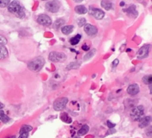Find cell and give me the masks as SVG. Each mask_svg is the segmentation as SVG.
Masks as SVG:
<instances>
[{
    "instance_id": "cell-1",
    "label": "cell",
    "mask_w": 152,
    "mask_h": 138,
    "mask_svg": "<svg viewBox=\"0 0 152 138\" xmlns=\"http://www.w3.org/2000/svg\"><path fill=\"white\" fill-rule=\"evenodd\" d=\"M7 10L10 13L16 15V16L19 19H23L25 16V10L18 1H13L10 2L9 5L7 6Z\"/></svg>"
},
{
    "instance_id": "cell-2",
    "label": "cell",
    "mask_w": 152,
    "mask_h": 138,
    "mask_svg": "<svg viewBox=\"0 0 152 138\" xmlns=\"http://www.w3.org/2000/svg\"><path fill=\"white\" fill-rule=\"evenodd\" d=\"M45 63V61L42 56H37L28 62V68L31 71L38 72L42 68Z\"/></svg>"
},
{
    "instance_id": "cell-3",
    "label": "cell",
    "mask_w": 152,
    "mask_h": 138,
    "mask_svg": "<svg viewBox=\"0 0 152 138\" xmlns=\"http://www.w3.org/2000/svg\"><path fill=\"white\" fill-rule=\"evenodd\" d=\"M48 59L52 62H63L64 61L66 60L67 56L65 53H62V52L52 51L49 53Z\"/></svg>"
},
{
    "instance_id": "cell-4",
    "label": "cell",
    "mask_w": 152,
    "mask_h": 138,
    "mask_svg": "<svg viewBox=\"0 0 152 138\" xmlns=\"http://www.w3.org/2000/svg\"><path fill=\"white\" fill-rule=\"evenodd\" d=\"M131 117L132 118V120H134V121H140V120L142 119V116L144 114V108L142 105H139V106H137L135 108H134L131 111Z\"/></svg>"
},
{
    "instance_id": "cell-5",
    "label": "cell",
    "mask_w": 152,
    "mask_h": 138,
    "mask_svg": "<svg viewBox=\"0 0 152 138\" xmlns=\"http://www.w3.org/2000/svg\"><path fill=\"white\" fill-rule=\"evenodd\" d=\"M68 102V99L67 97H59L56 99L53 102V108L56 111H62L66 107L67 103Z\"/></svg>"
},
{
    "instance_id": "cell-6",
    "label": "cell",
    "mask_w": 152,
    "mask_h": 138,
    "mask_svg": "<svg viewBox=\"0 0 152 138\" xmlns=\"http://www.w3.org/2000/svg\"><path fill=\"white\" fill-rule=\"evenodd\" d=\"M60 3L57 1H48L45 4V8L51 13H56L59 11Z\"/></svg>"
},
{
    "instance_id": "cell-7",
    "label": "cell",
    "mask_w": 152,
    "mask_h": 138,
    "mask_svg": "<svg viewBox=\"0 0 152 138\" xmlns=\"http://www.w3.org/2000/svg\"><path fill=\"white\" fill-rule=\"evenodd\" d=\"M88 13L89 14L93 16L96 19H102L105 16V12L103 10H102L101 9L91 7V6L89 7Z\"/></svg>"
},
{
    "instance_id": "cell-8",
    "label": "cell",
    "mask_w": 152,
    "mask_h": 138,
    "mask_svg": "<svg viewBox=\"0 0 152 138\" xmlns=\"http://www.w3.org/2000/svg\"><path fill=\"white\" fill-rule=\"evenodd\" d=\"M151 47V45H145L142 47H141L137 52L138 59H144V58L147 57L148 56V54H149Z\"/></svg>"
},
{
    "instance_id": "cell-9",
    "label": "cell",
    "mask_w": 152,
    "mask_h": 138,
    "mask_svg": "<svg viewBox=\"0 0 152 138\" xmlns=\"http://www.w3.org/2000/svg\"><path fill=\"white\" fill-rule=\"evenodd\" d=\"M37 22L44 26H50L52 24L51 19L46 14H41L37 18Z\"/></svg>"
},
{
    "instance_id": "cell-10",
    "label": "cell",
    "mask_w": 152,
    "mask_h": 138,
    "mask_svg": "<svg viewBox=\"0 0 152 138\" xmlns=\"http://www.w3.org/2000/svg\"><path fill=\"white\" fill-rule=\"evenodd\" d=\"M84 31L86 34L90 37H95L98 32L97 28L94 25H92L91 24H86L84 26Z\"/></svg>"
},
{
    "instance_id": "cell-11",
    "label": "cell",
    "mask_w": 152,
    "mask_h": 138,
    "mask_svg": "<svg viewBox=\"0 0 152 138\" xmlns=\"http://www.w3.org/2000/svg\"><path fill=\"white\" fill-rule=\"evenodd\" d=\"M127 92L129 94L132 95V96H134V95L137 94L140 92V87L137 84H132L128 87Z\"/></svg>"
},
{
    "instance_id": "cell-12",
    "label": "cell",
    "mask_w": 152,
    "mask_h": 138,
    "mask_svg": "<svg viewBox=\"0 0 152 138\" xmlns=\"http://www.w3.org/2000/svg\"><path fill=\"white\" fill-rule=\"evenodd\" d=\"M124 11H126L127 14L132 18H136L138 16V12L136 10V6L134 5V4H132L130 7L124 10Z\"/></svg>"
},
{
    "instance_id": "cell-13",
    "label": "cell",
    "mask_w": 152,
    "mask_h": 138,
    "mask_svg": "<svg viewBox=\"0 0 152 138\" xmlns=\"http://www.w3.org/2000/svg\"><path fill=\"white\" fill-rule=\"evenodd\" d=\"M152 122V117L151 116H146L144 117L140 120L139 127L140 128H145L146 126H149V124Z\"/></svg>"
},
{
    "instance_id": "cell-14",
    "label": "cell",
    "mask_w": 152,
    "mask_h": 138,
    "mask_svg": "<svg viewBox=\"0 0 152 138\" xmlns=\"http://www.w3.org/2000/svg\"><path fill=\"white\" fill-rule=\"evenodd\" d=\"M8 52L4 45H0V59H4L7 57Z\"/></svg>"
},
{
    "instance_id": "cell-15",
    "label": "cell",
    "mask_w": 152,
    "mask_h": 138,
    "mask_svg": "<svg viewBox=\"0 0 152 138\" xmlns=\"http://www.w3.org/2000/svg\"><path fill=\"white\" fill-rule=\"evenodd\" d=\"M62 33L65 34V35H68L71 33H72L73 30H74V26L73 25H65V26L62 27Z\"/></svg>"
},
{
    "instance_id": "cell-16",
    "label": "cell",
    "mask_w": 152,
    "mask_h": 138,
    "mask_svg": "<svg viewBox=\"0 0 152 138\" xmlns=\"http://www.w3.org/2000/svg\"><path fill=\"white\" fill-rule=\"evenodd\" d=\"M81 38L82 36L80 35V34H77L76 36L73 37L72 38H71V39L69 40V42L71 43V45H77L80 42Z\"/></svg>"
},
{
    "instance_id": "cell-17",
    "label": "cell",
    "mask_w": 152,
    "mask_h": 138,
    "mask_svg": "<svg viewBox=\"0 0 152 138\" xmlns=\"http://www.w3.org/2000/svg\"><path fill=\"white\" fill-rule=\"evenodd\" d=\"M75 11L78 14H85L88 12V9L84 5H78L75 7Z\"/></svg>"
},
{
    "instance_id": "cell-18",
    "label": "cell",
    "mask_w": 152,
    "mask_h": 138,
    "mask_svg": "<svg viewBox=\"0 0 152 138\" xmlns=\"http://www.w3.org/2000/svg\"><path fill=\"white\" fill-rule=\"evenodd\" d=\"M65 20L62 19H58L55 21V22L53 23V28L56 30H59V28L61 27H63L64 24H65Z\"/></svg>"
},
{
    "instance_id": "cell-19",
    "label": "cell",
    "mask_w": 152,
    "mask_h": 138,
    "mask_svg": "<svg viewBox=\"0 0 152 138\" xmlns=\"http://www.w3.org/2000/svg\"><path fill=\"white\" fill-rule=\"evenodd\" d=\"M81 62H72L70 64H68L66 67L67 70H71V69H77V68H80Z\"/></svg>"
},
{
    "instance_id": "cell-20",
    "label": "cell",
    "mask_w": 152,
    "mask_h": 138,
    "mask_svg": "<svg viewBox=\"0 0 152 138\" xmlns=\"http://www.w3.org/2000/svg\"><path fill=\"white\" fill-rule=\"evenodd\" d=\"M89 131V126L88 125H84L80 130L78 131L77 134L79 136H83V135L86 134Z\"/></svg>"
},
{
    "instance_id": "cell-21",
    "label": "cell",
    "mask_w": 152,
    "mask_h": 138,
    "mask_svg": "<svg viewBox=\"0 0 152 138\" xmlns=\"http://www.w3.org/2000/svg\"><path fill=\"white\" fill-rule=\"evenodd\" d=\"M33 129L32 126H29V125H24L21 127L20 131H19V134H24V133H28L29 131H31Z\"/></svg>"
},
{
    "instance_id": "cell-22",
    "label": "cell",
    "mask_w": 152,
    "mask_h": 138,
    "mask_svg": "<svg viewBox=\"0 0 152 138\" xmlns=\"http://www.w3.org/2000/svg\"><path fill=\"white\" fill-rule=\"evenodd\" d=\"M96 51V49H92V50H89V51L88 52L86 55H85L84 61H87V60H89L90 59H91V58L95 55Z\"/></svg>"
},
{
    "instance_id": "cell-23",
    "label": "cell",
    "mask_w": 152,
    "mask_h": 138,
    "mask_svg": "<svg viewBox=\"0 0 152 138\" xmlns=\"http://www.w3.org/2000/svg\"><path fill=\"white\" fill-rule=\"evenodd\" d=\"M0 120L2 121L4 123H7L10 121V117H8V116L4 114V111L0 110Z\"/></svg>"
},
{
    "instance_id": "cell-24",
    "label": "cell",
    "mask_w": 152,
    "mask_h": 138,
    "mask_svg": "<svg viewBox=\"0 0 152 138\" xmlns=\"http://www.w3.org/2000/svg\"><path fill=\"white\" fill-rule=\"evenodd\" d=\"M101 6L105 10H108L112 7V2L110 1H101Z\"/></svg>"
},
{
    "instance_id": "cell-25",
    "label": "cell",
    "mask_w": 152,
    "mask_h": 138,
    "mask_svg": "<svg viewBox=\"0 0 152 138\" xmlns=\"http://www.w3.org/2000/svg\"><path fill=\"white\" fill-rule=\"evenodd\" d=\"M142 82L146 85L152 84V75H145L142 78Z\"/></svg>"
},
{
    "instance_id": "cell-26",
    "label": "cell",
    "mask_w": 152,
    "mask_h": 138,
    "mask_svg": "<svg viewBox=\"0 0 152 138\" xmlns=\"http://www.w3.org/2000/svg\"><path fill=\"white\" fill-rule=\"evenodd\" d=\"M77 25H79V27L85 26L86 25V19L85 18H80V19H77Z\"/></svg>"
},
{
    "instance_id": "cell-27",
    "label": "cell",
    "mask_w": 152,
    "mask_h": 138,
    "mask_svg": "<svg viewBox=\"0 0 152 138\" xmlns=\"http://www.w3.org/2000/svg\"><path fill=\"white\" fill-rule=\"evenodd\" d=\"M10 1L9 0H0V7H4L9 5Z\"/></svg>"
},
{
    "instance_id": "cell-28",
    "label": "cell",
    "mask_w": 152,
    "mask_h": 138,
    "mask_svg": "<svg viewBox=\"0 0 152 138\" xmlns=\"http://www.w3.org/2000/svg\"><path fill=\"white\" fill-rule=\"evenodd\" d=\"M145 134L148 137H152V126H150L145 129Z\"/></svg>"
},
{
    "instance_id": "cell-29",
    "label": "cell",
    "mask_w": 152,
    "mask_h": 138,
    "mask_svg": "<svg viewBox=\"0 0 152 138\" xmlns=\"http://www.w3.org/2000/svg\"><path fill=\"white\" fill-rule=\"evenodd\" d=\"M7 44V39L4 37L0 35V45H5Z\"/></svg>"
},
{
    "instance_id": "cell-30",
    "label": "cell",
    "mask_w": 152,
    "mask_h": 138,
    "mask_svg": "<svg viewBox=\"0 0 152 138\" xmlns=\"http://www.w3.org/2000/svg\"><path fill=\"white\" fill-rule=\"evenodd\" d=\"M107 126H108V127L109 128V129H114V128L115 127L116 124L115 123H112L110 120H108V121H107Z\"/></svg>"
},
{
    "instance_id": "cell-31",
    "label": "cell",
    "mask_w": 152,
    "mask_h": 138,
    "mask_svg": "<svg viewBox=\"0 0 152 138\" xmlns=\"http://www.w3.org/2000/svg\"><path fill=\"white\" fill-rule=\"evenodd\" d=\"M118 64H119V59H114V62H112V67L113 68H115V67L117 66V65H118Z\"/></svg>"
},
{
    "instance_id": "cell-32",
    "label": "cell",
    "mask_w": 152,
    "mask_h": 138,
    "mask_svg": "<svg viewBox=\"0 0 152 138\" xmlns=\"http://www.w3.org/2000/svg\"><path fill=\"white\" fill-rule=\"evenodd\" d=\"M116 131H116L114 129H110L108 131V132H107V135H109L111 134H114L115 133Z\"/></svg>"
},
{
    "instance_id": "cell-33",
    "label": "cell",
    "mask_w": 152,
    "mask_h": 138,
    "mask_svg": "<svg viewBox=\"0 0 152 138\" xmlns=\"http://www.w3.org/2000/svg\"><path fill=\"white\" fill-rule=\"evenodd\" d=\"M28 133L21 134L20 136L19 137V138H28Z\"/></svg>"
},
{
    "instance_id": "cell-34",
    "label": "cell",
    "mask_w": 152,
    "mask_h": 138,
    "mask_svg": "<svg viewBox=\"0 0 152 138\" xmlns=\"http://www.w3.org/2000/svg\"><path fill=\"white\" fill-rule=\"evenodd\" d=\"M89 46H88L87 45H83V46H82V49H83V50H86V51H88V50H89Z\"/></svg>"
},
{
    "instance_id": "cell-35",
    "label": "cell",
    "mask_w": 152,
    "mask_h": 138,
    "mask_svg": "<svg viewBox=\"0 0 152 138\" xmlns=\"http://www.w3.org/2000/svg\"><path fill=\"white\" fill-rule=\"evenodd\" d=\"M5 138H16V136L15 135H10V136H7Z\"/></svg>"
},
{
    "instance_id": "cell-36",
    "label": "cell",
    "mask_w": 152,
    "mask_h": 138,
    "mask_svg": "<svg viewBox=\"0 0 152 138\" xmlns=\"http://www.w3.org/2000/svg\"><path fill=\"white\" fill-rule=\"evenodd\" d=\"M4 107V105H3L2 103H1V102H0V109H1V108H3Z\"/></svg>"
},
{
    "instance_id": "cell-37",
    "label": "cell",
    "mask_w": 152,
    "mask_h": 138,
    "mask_svg": "<svg viewBox=\"0 0 152 138\" xmlns=\"http://www.w3.org/2000/svg\"><path fill=\"white\" fill-rule=\"evenodd\" d=\"M124 6L125 5V2L124 1H121V3H120V6Z\"/></svg>"
},
{
    "instance_id": "cell-38",
    "label": "cell",
    "mask_w": 152,
    "mask_h": 138,
    "mask_svg": "<svg viewBox=\"0 0 152 138\" xmlns=\"http://www.w3.org/2000/svg\"><path fill=\"white\" fill-rule=\"evenodd\" d=\"M150 88V93H151V94H152V85L150 86V88Z\"/></svg>"
},
{
    "instance_id": "cell-39",
    "label": "cell",
    "mask_w": 152,
    "mask_h": 138,
    "mask_svg": "<svg viewBox=\"0 0 152 138\" xmlns=\"http://www.w3.org/2000/svg\"><path fill=\"white\" fill-rule=\"evenodd\" d=\"M80 1H75V2H80Z\"/></svg>"
},
{
    "instance_id": "cell-40",
    "label": "cell",
    "mask_w": 152,
    "mask_h": 138,
    "mask_svg": "<svg viewBox=\"0 0 152 138\" xmlns=\"http://www.w3.org/2000/svg\"><path fill=\"white\" fill-rule=\"evenodd\" d=\"M74 138H80V137H74Z\"/></svg>"
}]
</instances>
